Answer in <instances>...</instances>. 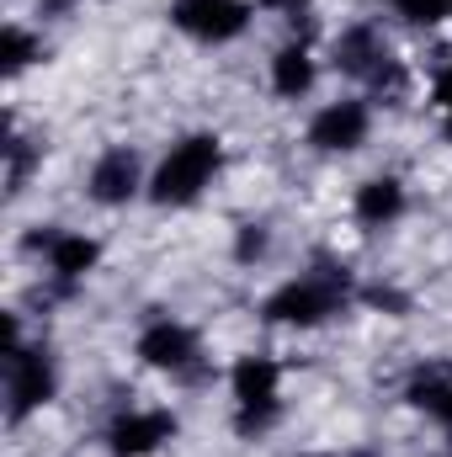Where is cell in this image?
I'll list each match as a JSON object with an SVG mask.
<instances>
[{
    "mask_svg": "<svg viewBox=\"0 0 452 457\" xmlns=\"http://www.w3.org/2000/svg\"><path fill=\"white\" fill-rule=\"evenodd\" d=\"M325 64L336 70L351 91H362L372 107H399L415 91V64L389 43V27L372 16L346 21L325 43Z\"/></svg>",
    "mask_w": 452,
    "mask_h": 457,
    "instance_id": "1",
    "label": "cell"
},
{
    "mask_svg": "<svg viewBox=\"0 0 452 457\" xmlns=\"http://www.w3.org/2000/svg\"><path fill=\"white\" fill-rule=\"evenodd\" d=\"M356 277L340 266V261H309L304 271L282 277L261 303H255V320L266 330H288V336H314L325 325H336L340 314L356 303Z\"/></svg>",
    "mask_w": 452,
    "mask_h": 457,
    "instance_id": "2",
    "label": "cell"
},
{
    "mask_svg": "<svg viewBox=\"0 0 452 457\" xmlns=\"http://www.w3.org/2000/svg\"><path fill=\"white\" fill-rule=\"evenodd\" d=\"M229 170V144L219 128H181L155 160H149V192L144 203L160 213H187L197 208Z\"/></svg>",
    "mask_w": 452,
    "mask_h": 457,
    "instance_id": "3",
    "label": "cell"
},
{
    "mask_svg": "<svg viewBox=\"0 0 452 457\" xmlns=\"http://www.w3.org/2000/svg\"><path fill=\"white\" fill-rule=\"evenodd\" d=\"M229 388V426L234 436L255 442L282 426L288 415V367L277 351H239L224 372Z\"/></svg>",
    "mask_w": 452,
    "mask_h": 457,
    "instance_id": "4",
    "label": "cell"
},
{
    "mask_svg": "<svg viewBox=\"0 0 452 457\" xmlns=\"http://www.w3.org/2000/svg\"><path fill=\"white\" fill-rule=\"evenodd\" d=\"M0 394H5V426L21 431L64 394V361L48 341H27L11 356H0Z\"/></svg>",
    "mask_w": 452,
    "mask_h": 457,
    "instance_id": "5",
    "label": "cell"
},
{
    "mask_svg": "<svg viewBox=\"0 0 452 457\" xmlns=\"http://www.w3.org/2000/svg\"><path fill=\"white\" fill-rule=\"evenodd\" d=\"M133 361L171 383H197L208 372V341L181 314H155L133 330Z\"/></svg>",
    "mask_w": 452,
    "mask_h": 457,
    "instance_id": "6",
    "label": "cell"
},
{
    "mask_svg": "<svg viewBox=\"0 0 452 457\" xmlns=\"http://www.w3.org/2000/svg\"><path fill=\"white\" fill-rule=\"evenodd\" d=\"M378 128V107L362 91H336L331 102H320L309 122H304V149L314 160H351L372 144Z\"/></svg>",
    "mask_w": 452,
    "mask_h": 457,
    "instance_id": "7",
    "label": "cell"
},
{
    "mask_svg": "<svg viewBox=\"0 0 452 457\" xmlns=\"http://www.w3.org/2000/svg\"><path fill=\"white\" fill-rule=\"evenodd\" d=\"M80 192L102 213H122V208L144 203V192H149V160H144V149L138 144H102L91 154L86 176H80Z\"/></svg>",
    "mask_w": 452,
    "mask_h": 457,
    "instance_id": "8",
    "label": "cell"
},
{
    "mask_svg": "<svg viewBox=\"0 0 452 457\" xmlns=\"http://www.w3.org/2000/svg\"><path fill=\"white\" fill-rule=\"evenodd\" d=\"M32 250H38L43 282L54 293H80L107 261V245L91 228H64V224H43V234H32Z\"/></svg>",
    "mask_w": 452,
    "mask_h": 457,
    "instance_id": "9",
    "label": "cell"
},
{
    "mask_svg": "<svg viewBox=\"0 0 452 457\" xmlns=\"http://www.w3.org/2000/svg\"><path fill=\"white\" fill-rule=\"evenodd\" d=\"M255 0H165L171 32H181L197 48H234L255 27Z\"/></svg>",
    "mask_w": 452,
    "mask_h": 457,
    "instance_id": "10",
    "label": "cell"
},
{
    "mask_svg": "<svg viewBox=\"0 0 452 457\" xmlns=\"http://www.w3.org/2000/svg\"><path fill=\"white\" fill-rule=\"evenodd\" d=\"M181 436V415L171 404H122L102 426V453L107 457H160Z\"/></svg>",
    "mask_w": 452,
    "mask_h": 457,
    "instance_id": "11",
    "label": "cell"
},
{
    "mask_svg": "<svg viewBox=\"0 0 452 457\" xmlns=\"http://www.w3.org/2000/svg\"><path fill=\"white\" fill-rule=\"evenodd\" d=\"M325 86V48L304 32L282 37L272 54H266V96L282 102V107H298L309 102L314 91Z\"/></svg>",
    "mask_w": 452,
    "mask_h": 457,
    "instance_id": "12",
    "label": "cell"
},
{
    "mask_svg": "<svg viewBox=\"0 0 452 457\" xmlns=\"http://www.w3.org/2000/svg\"><path fill=\"white\" fill-rule=\"evenodd\" d=\"M346 213L362 234H389V228H399L410 219V181L399 170H372L351 187Z\"/></svg>",
    "mask_w": 452,
    "mask_h": 457,
    "instance_id": "13",
    "label": "cell"
},
{
    "mask_svg": "<svg viewBox=\"0 0 452 457\" xmlns=\"http://www.w3.org/2000/svg\"><path fill=\"white\" fill-rule=\"evenodd\" d=\"M399 399H405V410H415L431 426H442L452 404V361H415L405 372V383H399Z\"/></svg>",
    "mask_w": 452,
    "mask_h": 457,
    "instance_id": "14",
    "label": "cell"
},
{
    "mask_svg": "<svg viewBox=\"0 0 452 457\" xmlns=\"http://www.w3.org/2000/svg\"><path fill=\"white\" fill-rule=\"evenodd\" d=\"M43 59H48L43 27H32L27 16H5V27H0V70H5V80H21Z\"/></svg>",
    "mask_w": 452,
    "mask_h": 457,
    "instance_id": "15",
    "label": "cell"
},
{
    "mask_svg": "<svg viewBox=\"0 0 452 457\" xmlns=\"http://www.w3.org/2000/svg\"><path fill=\"white\" fill-rule=\"evenodd\" d=\"M389 21H399L405 32H437L452 16L442 0H389Z\"/></svg>",
    "mask_w": 452,
    "mask_h": 457,
    "instance_id": "16",
    "label": "cell"
},
{
    "mask_svg": "<svg viewBox=\"0 0 452 457\" xmlns=\"http://www.w3.org/2000/svg\"><path fill=\"white\" fill-rule=\"evenodd\" d=\"M426 107L437 112L442 133L452 138V54L431 59V70H426Z\"/></svg>",
    "mask_w": 452,
    "mask_h": 457,
    "instance_id": "17",
    "label": "cell"
},
{
    "mask_svg": "<svg viewBox=\"0 0 452 457\" xmlns=\"http://www.w3.org/2000/svg\"><path fill=\"white\" fill-rule=\"evenodd\" d=\"M272 255V228L266 224H239L234 228V266H261Z\"/></svg>",
    "mask_w": 452,
    "mask_h": 457,
    "instance_id": "18",
    "label": "cell"
},
{
    "mask_svg": "<svg viewBox=\"0 0 452 457\" xmlns=\"http://www.w3.org/2000/svg\"><path fill=\"white\" fill-rule=\"evenodd\" d=\"M320 0H255L261 16H282V21H298V16H314Z\"/></svg>",
    "mask_w": 452,
    "mask_h": 457,
    "instance_id": "19",
    "label": "cell"
},
{
    "mask_svg": "<svg viewBox=\"0 0 452 457\" xmlns=\"http://www.w3.org/2000/svg\"><path fill=\"white\" fill-rule=\"evenodd\" d=\"M442 431H448V436H452V404H448V420H442Z\"/></svg>",
    "mask_w": 452,
    "mask_h": 457,
    "instance_id": "20",
    "label": "cell"
},
{
    "mask_svg": "<svg viewBox=\"0 0 452 457\" xmlns=\"http://www.w3.org/2000/svg\"><path fill=\"white\" fill-rule=\"evenodd\" d=\"M298 457H340V453H298Z\"/></svg>",
    "mask_w": 452,
    "mask_h": 457,
    "instance_id": "21",
    "label": "cell"
},
{
    "mask_svg": "<svg viewBox=\"0 0 452 457\" xmlns=\"http://www.w3.org/2000/svg\"><path fill=\"white\" fill-rule=\"evenodd\" d=\"M442 5H448V16H452V0H442Z\"/></svg>",
    "mask_w": 452,
    "mask_h": 457,
    "instance_id": "22",
    "label": "cell"
}]
</instances>
